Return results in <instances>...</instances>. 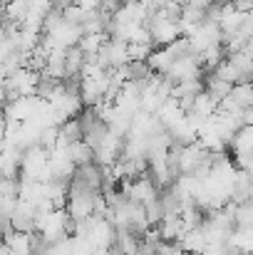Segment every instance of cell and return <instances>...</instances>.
<instances>
[{
    "instance_id": "obj_18",
    "label": "cell",
    "mask_w": 253,
    "mask_h": 255,
    "mask_svg": "<svg viewBox=\"0 0 253 255\" xmlns=\"http://www.w3.org/2000/svg\"><path fill=\"white\" fill-rule=\"evenodd\" d=\"M5 127H7V119H5V114H2V109H0V139L5 136Z\"/></svg>"
},
{
    "instance_id": "obj_21",
    "label": "cell",
    "mask_w": 253,
    "mask_h": 255,
    "mask_svg": "<svg viewBox=\"0 0 253 255\" xmlns=\"http://www.w3.org/2000/svg\"><path fill=\"white\" fill-rule=\"evenodd\" d=\"M176 2H179V5H184V2H186V0H176Z\"/></svg>"
},
{
    "instance_id": "obj_19",
    "label": "cell",
    "mask_w": 253,
    "mask_h": 255,
    "mask_svg": "<svg viewBox=\"0 0 253 255\" xmlns=\"http://www.w3.org/2000/svg\"><path fill=\"white\" fill-rule=\"evenodd\" d=\"M104 255H124V253H122V251H119L117 246H109V248L104 251Z\"/></svg>"
},
{
    "instance_id": "obj_5",
    "label": "cell",
    "mask_w": 253,
    "mask_h": 255,
    "mask_svg": "<svg viewBox=\"0 0 253 255\" xmlns=\"http://www.w3.org/2000/svg\"><path fill=\"white\" fill-rule=\"evenodd\" d=\"M216 109H219V102H216L206 89H201V92L194 97L191 107H189V112H194V114H199V117H204V119L214 117V114H216Z\"/></svg>"
},
{
    "instance_id": "obj_20",
    "label": "cell",
    "mask_w": 253,
    "mask_h": 255,
    "mask_svg": "<svg viewBox=\"0 0 253 255\" xmlns=\"http://www.w3.org/2000/svg\"><path fill=\"white\" fill-rule=\"evenodd\" d=\"M5 35V20H2V15H0V37Z\"/></svg>"
},
{
    "instance_id": "obj_10",
    "label": "cell",
    "mask_w": 253,
    "mask_h": 255,
    "mask_svg": "<svg viewBox=\"0 0 253 255\" xmlns=\"http://www.w3.org/2000/svg\"><path fill=\"white\" fill-rule=\"evenodd\" d=\"M229 97H231L234 104L241 107V109L253 107V87H251V82H239V85H234L231 87V92H229Z\"/></svg>"
},
{
    "instance_id": "obj_17",
    "label": "cell",
    "mask_w": 253,
    "mask_h": 255,
    "mask_svg": "<svg viewBox=\"0 0 253 255\" xmlns=\"http://www.w3.org/2000/svg\"><path fill=\"white\" fill-rule=\"evenodd\" d=\"M231 2H234L236 10H244V12H249L253 7V0H231Z\"/></svg>"
},
{
    "instance_id": "obj_2",
    "label": "cell",
    "mask_w": 253,
    "mask_h": 255,
    "mask_svg": "<svg viewBox=\"0 0 253 255\" xmlns=\"http://www.w3.org/2000/svg\"><path fill=\"white\" fill-rule=\"evenodd\" d=\"M154 228L159 233V241H164V243H176L184 236V231H186L181 218H179V213H164V218Z\"/></svg>"
},
{
    "instance_id": "obj_16",
    "label": "cell",
    "mask_w": 253,
    "mask_h": 255,
    "mask_svg": "<svg viewBox=\"0 0 253 255\" xmlns=\"http://www.w3.org/2000/svg\"><path fill=\"white\" fill-rule=\"evenodd\" d=\"M72 5H77L82 10H97L99 7V0H72Z\"/></svg>"
},
{
    "instance_id": "obj_14",
    "label": "cell",
    "mask_w": 253,
    "mask_h": 255,
    "mask_svg": "<svg viewBox=\"0 0 253 255\" xmlns=\"http://www.w3.org/2000/svg\"><path fill=\"white\" fill-rule=\"evenodd\" d=\"M152 50H154L152 42H127V55L129 60H137V62H147Z\"/></svg>"
},
{
    "instance_id": "obj_9",
    "label": "cell",
    "mask_w": 253,
    "mask_h": 255,
    "mask_svg": "<svg viewBox=\"0 0 253 255\" xmlns=\"http://www.w3.org/2000/svg\"><path fill=\"white\" fill-rule=\"evenodd\" d=\"M231 218H234V228H253V203L251 201L234 203Z\"/></svg>"
},
{
    "instance_id": "obj_4",
    "label": "cell",
    "mask_w": 253,
    "mask_h": 255,
    "mask_svg": "<svg viewBox=\"0 0 253 255\" xmlns=\"http://www.w3.org/2000/svg\"><path fill=\"white\" fill-rule=\"evenodd\" d=\"M176 246H179L184 253H201L209 243H206L204 231H201V226H199V228H189V231H184V236L176 241Z\"/></svg>"
},
{
    "instance_id": "obj_15",
    "label": "cell",
    "mask_w": 253,
    "mask_h": 255,
    "mask_svg": "<svg viewBox=\"0 0 253 255\" xmlns=\"http://www.w3.org/2000/svg\"><path fill=\"white\" fill-rule=\"evenodd\" d=\"M55 141H57V127H42L40 134H37V146L50 151L55 146Z\"/></svg>"
},
{
    "instance_id": "obj_12",
    "label": "cell",
    "mask_w": 253,
    "mask_h": 255,
    "mask_svg": "<svg viewBox=\"0 0 253 255\" xmlns=\"http://www.w3.org/2000/svg\"><path fill=\"white\" fill-rule=\"evenodd\" d=\"M124 255H137V248H139V238L127 233V231H114V243Z\"/></svg>"
},
{
    "instance_id": "obj_6",
    "label": "cell",
    "mask_w": 253,
    "mask_h": 255,
    "mask_svg": "<svg viewBox=\"0 0 253 255\" xmlns=\"http://www.w3.org/2000/svg\"><path fill=\"white\" fill-rule=\"evenodd\" d=\"M229 251H239V253H251L253 251V231L251 228H234L229 241H226Z\"/></svg>"
},
{
    "instance_id": "obj_7",
    "label": "cell",
    "mask_w": 253,
    "mask_h": 255,
    "mask_svg": "<svg viewBox=\"0 0 253 255\" xmlns=\"http://www.w3.org/2000/svg\"><path fill=\"white\" fill-rule=\"evenodd\" d=\"M229 149H234V154L253 151V124H244L241 129H236V131H234Z\"/></svg>"
},
{
    "instance_id": "obj_11",
    "label": "cell",
    "mask_w": 253,
    "mask_h": 255,
    "mask_svg": "<svg viewBox=\"0 0 253 255\" xmlns=\"http://www.w3.org/2000/svg\"><path fill=\"white\" fill-rule=\"evenodd\" d=\"M67 156H70V161H72L75 166H82V164H89V161H92V149L80 139V141L67 144Z\"/></svg>"
},
{
    "instance_id": "obj_23",
    "label": "cell",
    "mask_w": 253,
    "mask_h": 255,
    "mask_svg": "<svg viewBox=\"0 0 253 255\" xmlns=\"http://www.w3.org/2000/svg\"><path fill=\"white\" fill-rule=\"evenodd\" d=\"M7 255H15V253H10V251H7Z\"/></svg>"
},
{
    "instance_id": "obj_8",
    "label": "cell",
    "mask_w": 253,
    "mask_h": 255,
    "mask_svg": "<svg viewBox=\"0 0 253 255\" xmlns=\"http://www.w3.org/2000/svg\"><path fill=\"white\" fill-rule=\"evenodd\" d=\"M82 65H84L82 50H80L77 45L67 47V50H65V77H80Z\"/></svg>"
},
{
    "instance_id": "obj_1",
    "label": "cell",
    "mask_w": 253,
    "mask_h": 255,
    "mask_svg": "<svg viewBox=\"0 0 253 255\" xmlns=\"http://www.w3.org/2000/svg\"><path fill=\"white\" fill-rule=\"evenodd\" d=\"M7 223H10V228L17 231V233H32V231H35V206H30V203H25V201L17 198L15 211L10 213Z\"/></svg>"
},
{
    "instance_id": "obj_13",
    "label": "cell",
    "mask_w": 253,
    "mask_h": 255,
    "mask_svg": "<svg viewBox=\"0 0 253 255\" xmlns=\"http://www.w3.org/2000/svg\"><path fill=\"white\" fill-rule=\"evenodd\" d=\"M211 72H214L219 80H226V82H231V85H239V82H241V75H239V70L229 62V57H224Z\"/></svg>"
},
{
    "instance_id": "obj_22",
    "label": "cell",
    "mask_w": 253,
    "mask_h": 255,
    "mask_svg": "<svg viewBox=\"0 0 253 255\" xmlns=\"http://www.w3.org/2000/svg\"><path fill=\"white\" fill-rule=\"evenodd\" d=\"M2 5H5V2H2V0H0V10H2Z\"/></svg>"
},
{
    "instance_id": "obj_3",
    "label": "cell",
    "mask_w": 253,
    "mask_h": 255,
    "mask_svg": "<svg viewBox=\"0 0 253 255\" xmlns=\"http://www.w3.org/2000/svg\"><path fill=\"white\" fill-rule=\"evenodd\" d=\"M253 196V183H251V171H239L236 169V176L231 181V193L229 198L234 203H244V201H251Z\"/></svg>"
}]
</instances>
